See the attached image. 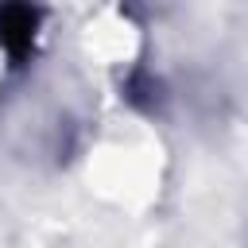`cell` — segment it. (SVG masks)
<instances>
[{
	"label": "cell",
	"instance_id": "obj_1",
	"mask_svg": "<svg viewBox=\"0 0 248 248\" xmlns=\"http://www.w3.org/2000/svg\"><path fill=\"white\" fill-rule=\"evenodd\" d=\"M35 31H39V16L27 0H8L0 4V46L19 62L27 58L31 43H35Z\"/></svg>",
	"mask_w": 248,
	"mask_h": 248
}]
</instances>
